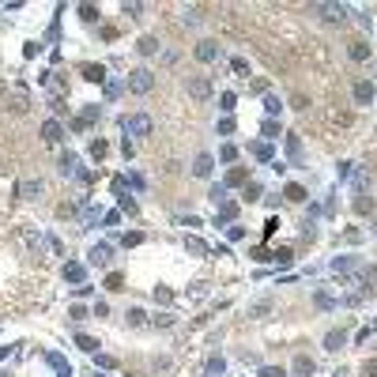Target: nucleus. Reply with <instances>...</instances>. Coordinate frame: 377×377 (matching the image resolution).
<instances>
[{
	"label": "nucleus",
	"instance_id": "f257e3e1",
	"mask_svg": "<svg viewBox=\"0 0 377 377\" xmlns=\"http://www.w3.org/2000/svg\"><path fill=\"white\" fill-rule=\"evenodd\" d=\"M121 129H125V140H129V136H151V117L147 113L121 117Z\"/></svg>",
	"mask_w": 377,
	"mask_h": 377
},
{
	"label": "nucleus",
	"instance_id": "f03ea898",
	"mask_svg": "<svg viewBox=\"0 0 377 377\" xmlns=\"http://www.w3.org/2000/svg\"><path fill=\"white\" fill-rule=\"evenodd\" d=\"M151 87H155V75L147 72V68H136V72L129 75V91L132 94H147Z\"/></svg>",
	"mask_w": 377,
	"mask_h": 377
},
{
	"label": "nucleus",
	"instance_id": "7ed1b4c3",
	"mask_svg": "<svg viewBox=\"0 0 377 377\" xmlns=\"http://www.w3.org/2000/svg\"><path fill=\"white\" fill-rule=\"evenodd\" d=\"M188 94H192L196 102H207L211 98V83H207L204 75H192V79H188Z\"/></svg>",
	"mask_w": 377,
	"mask_h": 377
},
{
	"label": "nucleus",
	"instance_id": "20e7f679",
	"mask_svg": "<svg viewBox=\"0 0 377 377\" xmlns=\"http://www.w3.org/2000/svg\"><path fill=\"white\" fill-rule=\"evenodd\" d=\"M42 181H34V177H27V181H19V188H15V192H19V196H23V200H38V196H42Z\"/></svg>",
	"mask_w": 377,
	"mask_h": 377
},
{
	"label": "nucleus",
	"instance_id": "39448f33",
	"mask_svg": "<svg viewBox=\"0 0 377 377\" xmlns=\"http://www.w3.org/2000/svg\"><path fill=\"white\" fill-rule=\"evenodd\" d=\"M355 102H358V106H370V102H374V83H370V79H358V83H355Z\"/></svg>",
	"mask_w": 377,
	"mask_h": 377
},
{
	"label": "nucleus",
	"instance_id": "423d86ee",
	"mask_svg": "<svg viewBox=\"0 0 377 377\" xmlns=\"http://www.w3.org/2000/svg\"><path fill=\"white\" fill-rule=\"evenodd\" d=\"M313 12H324V19H332V23H343L347 8H339V4H313Z\"/></svg>",
	"mask_w": 377,
	"mask_h": 377
},
{
	"label": "nucleus",
	"instance_id": "0eeeda50",
	"mask_svg": "<svg viewBox=\"0 0 377 377\" xmlns=\"http://www.w3.org/2000/svg\"><path fill=\"white\" fill-rule=\"evenodd\" d=\"M60 136H64L60 121H45V125H42V140H45V144H60Z\"/></svg>",
	"mask_w": 377,
	"mask_h": 377
},
{
	"label": "nucleus",
	"instance_id": "6e6552de",
	"mask_svg": "<svg viewBox=\"0 0 377 377\" xmlns=\"http://www.w3.org/2000/svg\"><path fill=\"white\" fill-rule=\"evenodd\" d=\"M215 57H219V45H215V42H200V45H196V60L211 64Z\"/></svg>",
	"mask_w": 377,
	"mask_h": 377
},
{
	"label": "nucleus",
	"instance_id": "1a4fd4ad",
	"mask_svg": "<svg viewBox=\"0 0 377 377\" xmlns=\"http://www.w3.org/2000/svg\"><path fill=\"white\" fill-rule=\"evenodd\" d=\"M287 155H290V162H294V166H302V140H298L294 132L287 136Z\"/></svg>",
	"mask_w": 377,
	"mask_h": 377
},
{
	"label": "nucleus",
	"instance_id": "9d476101",
	"mask_svg": "<svg viewBox=\"0 0 377 377\" xmlns=\"http://www.w3.org/2000/svg\"><path fill=\"white\" fill-rule=\"evenodd\" d=\"M211 166H215V162H211V155H196L192 174H196V177H211Z\"/></svg>",
	"mask_w": 377,
	"mask_h": 377
},
{
	"label": "nucleus",
	"instance_id": "9b49d317",
	"mask_svg": "<svg viewBox=\"0 0 377 377\" xmlns=\"http://www.w3.org/2000/svg\"><path fill=\"white\" fill-rule=\"evenodd\" d=\"M83 79H87V83H106V68H102V64H87V68H83Z\"/></svg>",
	"mask_w": 377,
	"mask_h": 377
},
{
	"label": "nucleus",
	"instance_id": "f8f14e48",
	"mask_svg": "<svg viewBox=\"0 0 377 377\" xmlns=\"http://www.w3.org/2000/svg\"><path fill=\"white\" fill-rule=\"evenodd\" d=\"M136 49H140L144 57H151V53H159V38H151V34H147V38H140V42H136Z\"/></svg>",
	"mask_w": 377,
	"mask_h": 377
},
{
	"label": "nucleus",
	"instance_id": "ddd939ff",
	"mask_svg": "<svg viewBox=\"0 0 377 377\" xmlns=\"http://www.w3.org/2000/svg\"><path fill=\"white\" fill-rule=\"evenodd\" d=\"M343 343H347V336H343V332H336V328H332L328 336H324V347H328V351H339Z\"/></svg>",
	"mask_w": 377,
	"mask_h": 377
},
{
	"label": "nucleus",
	"instance_id": "4468645a",
	"mask_svg": "<svg viewBox=\"0 0 377 377\" xmlns=\"http://www.w3.org/2000/svg\"><path fill=\"white\" fill-rule=\"evenodd\" d=\"M294 374H298V377H309V374H313V358L298 355V358H294Z\"/></svg>",
	"mask_w": 377,
	"mask_h": 377
},
{
	"label": "nucleus",
	"instance_id": "2eb2a0df",
	"mask_svg": "<svg viewBox=\"0 0 377 377\" xmlns=\"http://www.w3.org/2000/svg\"><path fill=\"white\" fill-rule=\"evenodd\" d=\"M283 196H287L290 204H302L305 200V188L302 185H287V188H283Z\"/></svg>",
	"mask_w": 377,
	"mask_h": 377
},
{
	"label": "nucleus",
	"instance_id": "dca6fc26",
	"mask_svg": "<svg viewBox=\"0 0 377 377\" xmlns=\"http://www.w3.org/2000/svg\"><path fill=\"white\" fill-rule=\"evenodd\" d=\"M64 279H72V283H83V264H64Z\"/></svg>",
	"mask_w": 377,
	"mask_h": 377
},
{
	"label": "nucleus",
	"instance_id": "f3484780",
	"mask_svg": "<svg viewBox=\"0 0 377 377\" xmlns=\"http://www.w3.org/2000/svg\"><path fill=\"white\" fill-rule=\"evenodd\" d=\"M370 57V45L366 42H351V60H366Z\"/></svg>",
	"mask_w": 377,
	"mask_h": 377
},
{
	"label": "nucleus",
	"instance_id": "a211bd4d",
	"mask_svg": "<svg viewBox=\"0 0 377 377\" xmlns=\"http://www.w3.org/2000/svg\"><path fill=\"white\" fill-rule=\"evenodd\" d=\"M110 261V245H94L91 249V264H106Z\"/></svg>",
	"mask_w": 377,
	"mask_h": 377
},
{
	"label": "nucleus",
	"instance_id": "6ab92c4d",
	"mask_svg": "<svg viewBox=\"0 0 377 377\" xmlns=\"http://www.w3.org/2000/svg\"><path fill=\"white\" fill-rule=\"evenodd\" d=\"M268 309H272V302H268V298H261V302H253V305H249V317H264Z\"/></svg>",
	"mask_w": 377,
	"mask_h": 377
},
{
	"label": "nucleus",
	"instance_id": "aec40b11",
	"mask_svg": "<svg viewBox=\"0 0 377 377\" xmlns=\"http://www.w3.org/2000/svg\"><path fill=\"white\" fill-rule=\"evenodd\" d=\"M234 215H238V204H230V200L219 204V219H223V223H226V219H234Z\"/></svg>",
	"mask_w": 377,
	"mask_h": 377
},
{
	"label": "nucleus",
	"instance_id": "412c9836",
	"mask_svg": "<svg viewBox=\"0 0 377 377\" xmlns=\"http://www.w3.org/2000/svg\"><path fill=\"white\" fill-rule=\"evenodd\" d=\"M313 302H317L320 309H332V305H336V298H332V294H324V290H317V294H313Z\"/></svg>",
	"mask_w": 377,
	"mask_h": 377
},
{
	"label": "nucleus",
	"instance_id": "4be33fe9",
	"mask_svg": "<svg viewBox=\"0 0 377 377\" xmlns=\"http://www.w3.org/2000/svg\"><path fill=\"white\" fill-rule=\"evenodd\" d=\"M185 249H188V253H196V257H204V253H207V245H204V242H196V238H185Z\"/></svg>",
	"mask_w": 377,
	"mask_h": 377
},
{
	"label": "nucleus",
	"instance_id": "5701e85b",
	"mask_svg": "<svg viewBox=\"0 0 377 377\" xmlns=\"http://www.w3.org/2000/svg\"><path fill=\"white\" fill-rule=\"evenodd\" d=\"M106 287H110V290H125V276H121V272H110Z\"/></svg>",
	"mask_w": 377,
	"mask_h": 377
},
{
	"label": "nucleus",
	"instance_id": "b1692460",
	"mask_svg": "<svg viewBox=\"0 0 377 377\" xmlns=\"http://www.w3.org/2000/svg\"><path fill=\"white\" fill-rule=\"evenodd\" d=\"M242 181H245V170H242V166H234L230 174H226V185H242Z\"/></svg>",
	"mask_w": 377,
	"mask_h": 377
},
{
	"label": "nucleus",
	"instance_id": "393cba45",
	"mask_svg": "<svg viewBox=\"0 0 377 377\" xmlns=\"http://www.w3.org/2000/svg\"><path fill=\"white\" fill-rule=\"evenodd\" d=\"M75 343H79L83 351H98V339H91V336H83V332L75 336Z\"/></svg>",
	"mask_w": 377,
	"mask_h": 377
},
{
	"label": "nucleus",
	"instance_id": "a878e982",
	"mask_svg": "<svg viewBox=\"0 0 377 377\" xmlns=\"http://www.w3.org/2000/svg\"><path fill=\"white\" fill-rule=\"evenodd\" d=\"M79 15H83L87 23H94V19H98V8H94V4H79Z\"/></svg>",
	"mask_w": 377,
	"mask_h": 377
},
{
	"label": "nucleus",
	"instance_id": "bb28decb",
	"mask_svg": "<svg viewBox=\"0 0 377 377\" xmlns=\"http://www.w3.org/2000/svg\"><path fill=\"white\" fill-rule=\"evenodd\" d=\"M207 196H211V200H215V207H219V204H226V188H223V185H215L211 192H207Z\"/></svg>",
	"mask_w": 377,
	"mask_h": 377
},
{
	"label": "nucleus",
	"instance_id": "cd10ccee",
	"mask_svg": "<svg viewBox=\"0 0 377 377\" xmlns=\"http://www.w3.org/2000/svg\"><path fill=\"white\" fill-rule=\"evenodd\" d=\"M106 151H110V147H106V140H94V144H91V155H94V159H102Z\"/></svg>",
	"mask_w": 377,
	"mask_h": 377
},
{
	"label": "nucleus",
	"instance_id": "c85d7f7f",
	"mask_svg": "<svg viewBox=\"0 0 377 377\" xmlns=\"http://www.w3.org/2000/svg\"><path fill=\"white\" fill-rule=\"evenodd\" d=\"M155 298H159V302H174V294H170V287H155Z\"/></svg>",
	"mask_w": 377,
	"mask_h": 377
},
{
	"label": "nucleus",
	"instance_id": "c756f323",
	"mask_svg": "<svg viewBox=\"0 0 377 377\" xmlns=\"http://www.w3.org/2000/svg\"><path fill=\"white\" fill-rule=\"evenodd\" d=\"M230 68H234V72H238V75H245V72H249V64H245V60H242V57H234V60H230Z\"/></svg>",
	"mask_w": 377,
	"mask_h": 377
},
{
	"label": "nucleus",
	"instance_id": "7c9ffc66",
	"mask_svg": "<svg viewBox=\"0 0 377 377\" xmlns=\"http://www.w3.org/2000/svg\"><path fill=\"white\" fill-rule=\"evenodd\" d=\"M272 261H279V264H290V249H276V253H272Z\"/></svg>",
	"mask_w": 377,
	"mask_h": 377
},
{
	"label": "nucleus",
	"instance_id": "2f4dec72",
	"mask_svg": "<svg viewBox=\"0 0 377 377\" xmlns=\"http://www.w3.org/2000/svg\"><path fill=\"white\" fill-rule=\"evenodd\" d=\"M215 374H223V358H211L207 362V377H215Z\"/></svg>",
	"mask_w": 377,
	"mask_h": 377
},
{
	"label": "nucleus",
	"instance_id": "473e14b6",
	"mask_svg": "<svg viewBox=\"0 0 377 377\" xmlns=\"http://www.w3.org/2000/svg\"><path fill=\"white\" fill-rule=\"evenodd\" d=\"M129 324H144V309H129Z\"/></svg>",
	"mask_w": 377,
	"mask_h": 377
},
{
	"label": "nucleus",
	"instance_id": "72a5a7b5",
	"mask_svg": "<svg viewBox=\"0 0 377 377\" xmlns=\"http://www.w3.org/2000/svg\"><path fill=\"white\" fill-rule=\"evenodd\" d=\"M155 324H159V328H170V324H174V317H170V313H159V317H155Z\"/></svg>",
	"mask_w": 377,
	"mask_h": 377
},
{
	"label": "nucleus",
	"instance_id": "f704fd0d",
	"mask_svg": "<svg viewBox=\"0 0 377 377\" xmlns=\"http://www.w3.org/2000/svg\"><path fill=\"white\" fill-rule=\"evenodd\" d=\"M261 377H283V370H279V366H264Z\"/></svg>",
	"mask_w": 377,
	"mask_h": 377
},
{
	"label": "nucleus",
	"instance_id": "c9c22d12",
	"mask_svg": "<svg viewBox=\"0 0 377 377\" xmlns=\"http://www.w3.org/2000/svg\"><path fill=\"white\" fill-rule=\"evenodd\" d=\"M140 242H144V234H136V230L125 234V245H140Z\"/></svg>",
	"mask_w": 377,
	"mask_h": 377
},
{
	"label": "nucleus",
	"instance_id": "e433bc0d",
	"mask_svg": "<svg viewBox=\"0 0 377 377\" xmlns=\"http://www.w3.org/2000/svg\"><path fill=\"white\" fill-rule=\"evenodd\" d=\"M264 136H279V125H276V121H264Z\"/></svg>",
	"mask_w": 377,
	"mask_h": 377
}]
</instances>
